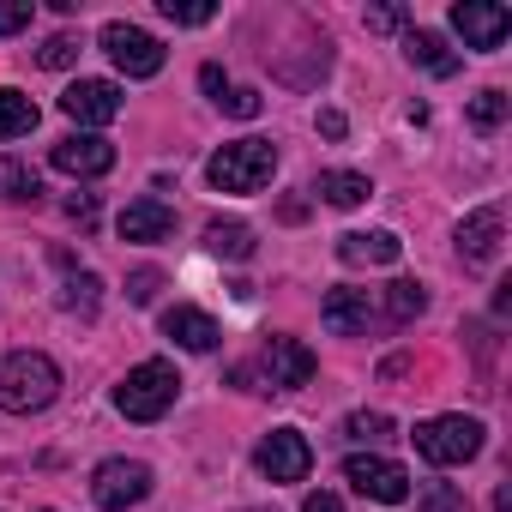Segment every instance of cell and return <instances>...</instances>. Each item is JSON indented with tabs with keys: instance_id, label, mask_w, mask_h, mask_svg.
Listing matches in <instances>:
<instances>
[{
	"instance_id": "1f68e13d",
	"label": "cell",
	"mask_w": 512,
	"mask_h": 512,
	"mask_svg": "<svg viewBox=\"0 0 512 512\" xmlns=\"http://www.w3.org/2000/svg\"><path fill=\"white\" fill-rule=\"evenodd\" d=\"M157 290H163V272H157V266H145V272H133V278H127V302H139V308H145Z\"/></svg>"
},
{
	"instance_id": "e575fe53",
	"label": "cell",
	"mask_w": 512,
	"mask_h": 512,
	"mask_svg": "<svg viewBox=\"0 0 512 512\" xmlns=\"http://www.w3.org/2000/svg\"><path fill=\"white\" fill-rule=\"evenodd\" d=\"M199 85L211 91V103H217V97L229 91V79H223V67H199Z\"/></svg>"
},
{
	"instance_id": "8fae6325",
	"label": "cell",
	"mask_w": 512,
	"mask_h": 512,
	"mask_svg": "<svg viewBox=\"0 0 512 512\" xmlns=\"http://www.w3.org/2000/svg\"><path fill=\"white\" fill-rule=\"evenodd\" d=\"M458 260H464V272H488L494 260H500V241H506V217H500V205H476L464 223H458Z\"/></svg>"
},
{
	"instance_id": "8992f818",
	"label": "cell",
	"mask_w": 512,
	"mask_h": 512,
	"mask_svg": "<svg viewBox=\"0 0 512 512\" xmlns=\"http://www.w3.org/2000/svg\"><path fill=\"white\" fill-rule=\"evenodd\" d=\"M97 43L115 61V73H127V79H157L163 73V43L151 31H139V25H127V19H109Z\"/></svg>"
},
{
	"instance_id": "9a60e30c",
	"label": "cell",
	"mask_w": 512,
	"mask_h": 512,
	"mask_svg": "<svg viewBox=\"0 0 512 512\" xmlns=\"http://www.w3.org/2000/svg\"><path fill=\"white\" fill-rule=\"evenodd\" d=\"M163 338H175L181 350H193V356H205V350H217V320L205 314V308H187V302H175V308H163Z\"/></svg>"
},
{
	"instance_id": "2e32d148",
	"label": "cell",
	"mask_w": 512,
	"mask_h": 512,
	"mask_svg": "<svg viewBox=\"0 0 512 512\" xmlns=\"http://www.w3.org/2000/svg\"><path fill=\"white\" fill-rule=\"evenodd\" d=\"M398 253H404V241L392 229H350V235H338V260L344 266H392Z\"/></svg>"
},
{
	"instance_id": "603a6c76",
	"label": "cell",
	"mask_w": 512,
	"mask_h": 512,
	"mask_svg": "<svg viewBox=\"0 0 512 512\" xmlns=\"http://www.w3.org/2000/svg\"><path fill=\"white\" fill-rule=\"evenodd\" d=\"M338 434H344L350 446H380V440H392V416H386V410H350V416L338 422Z\"/></svg>"
},
{
	"instance_id": "74e56055",
	"label": "cell",
	"mask_w": 512,
	"mask_h": 512,
	"mask_svg": "<svg viewBox=\"0 0 512 512\" xmlns=\"http://www.w3.org/2000/svg\"><path fill=\"white\" fill-rule=\"evenodd\" d=\"M43 512H55V506H43Z\"/></svg>"
},
{
	"instance_id": "9c48e42d",
	"label": "cell",
	"mask_w": 512,
	"mask_h": 512,
	"mask_svg": "<svg viewBox=\"0 0 512 512\" xmlns=\"http://www.w3.org/2000/svg\"><path fill=\"white\" fill-rule=\"evenodd\" d=\"M320 320H326V332H338V338L392 332V326H386V308H380V290H332V296L320 302Z\"/></svg>"
},
{
	"instance_id": "30bf717a",
	"label": "cell",
	"mask_w": 512,
	"mask_h": 512,
	"mask_svg": "<svg viewBox=\"0 0 512 512\" xmlns=\"http://www.w3.org/2000/svg\"><path fill=\"white\" fill-rule=\"evenodd\" d=\"M344 482H350L356 494L380 500V506L410 500V470H404L398 458H380V452H350V458H344Z\"/></svg>"
},
{
	"instance_id": "e0dca14e",
	"label": "cell",
	"mask_w": 512,
	"mask_h": 512,
	"mask_svg": "<svg viewBox=\"0 0 512 512\" xmlns=\"http://www.w3.org/2000/svg\"><path fill=\"white\" fill-rule=\"evenodd\" d=\"M115 229H121V241H169V235H175V205H163V199H133Z\"/></svg>"
},
{
	"instance_id": "ac0fdd59",
	"label": "cell",
	"mask_w": 512,
	"mask_h": 512,
	"mask_svg": "<svg viewBox=\"0 0 512 512\" xmlns=\"http://www.w3.org/2000/svg\"><path fill=\"white\" fill-rule=\"evenodd\" d=\"M404 61L422 67V73H434V79H452L458 73V55L446 49V37L440 31H416V25L404 31Z\"/></svg>"
},
{
	"instance_id": "7402d4cb",
	"label": "cell",
	"mask_w": 512,
	"mask_h": 512,
	"mask_svg": "<svg viewBox=\"0 0 512 512\" xmlns=\"http://www.w3.org/2000/svg\"><path fill=\"white\" fill-rule=\"evenodd\" d=\"M37 127V103L19 85H0V139H25Z\"/></svg>"
},
{
	"instance_id": "8d00e7d4",
	"label": "cell",
	"mask_w": 512,
	"mask_h": 512,
	"mask_svg": "<svg viewBox=\"0 0 512 512\" xmlns=\"http://www.w3.org/2000/svg\"><path fill=\"white\" fill-rule=\"evenodd\" d=\"M247 512H278V506H247Z\"/></svg>"
},
{
	"instance_id": "7a4b0ae2",
	"label": "cell",
	"mask_w": 512,
	"mask_h": 512,
	"mask_svg": "<svg viewBox=\"0 0 512 512\" xmlns=\"http://www.w3.org/2000/svg\"><path fill=\"white\" fill-rule=\"evenodd\" d=\"M175 398H181V374H175V362H163V356L127 368L121 386H115V410H121L127 422H163V416L175 410Z\"/></svg>"
},
{
	"instance_id": "d6a6232c",
	"label": "cell",
	"mask_w": 512,
	"mask_h": 512,
	"mask_svg": "<svg viewBox=\"0 0 512 512\" xmlns=\"http://www.w3.org/2000/svg\"><path fill=\"white\" fill-rule=\"evenodd\" d=\"M362 25H368V31H404V25H410V13H404V7H368V13H362Z\"/></svg>"
},
{
	"instance_id": "d590c367",
	"label": "cell",
	"mask_w": 512,
	"mask_h": 512,
	"mask_svg": "<svg viewBox=\"0 0 512 512\" xmlns=\"http://www.w3.org/2000/svg\"><path fill=\"white\" fill-rule=\"evenodd\" d=\"M344 127H350V121H344L338 109H320V133H326V139H344Z\"/></svg>"
},
{
	"instance_id": "52a82bcc",
	"label": "cell",
	"mask_w": 512,
	"mask_h": 512,
	"mask_svg": "<svg viewBox=\"0 0 512 512\" xmlns=\"http://www.w3.org/2000/svg\"><path fill=\"white\" fill-rule=\"evenodd\" d=\"M151 464L145 458H103L97 470H91V500L103 506V512H127V506H139L145 494H151Z\"/></svg>"
},
{
	"instance_id": "f1b7e54d",
	"label": "cell",
	"mask_w": 512,
	"mask_h": 512,
	"mask_svg": "<svg viewBox=\"0 0 512 512\" xmlns=\"http://www.w3.org/2000/svg\"><path fill=\"white\" fill-rule=\"evenodd\" d=\"M73 61H79V37H67V31H61V37H49V43L37 49V67H49V73L73 67Z\"/></svg>"
},
{
	"instance_id": "4dcf8cb0",
	"label": "cell",
	"mask_w": 512,
	"mask_h": 512,
	"mask_svg": "<svg viewBox=\"0 0 512 512\" xmlns=\"http://www.w3.org/2000/svg\"><path fill=\"white\" fill-rule=\"evenodd\" d=\"M31 0H0V37H19V31H31Z\"/></svg>"
},
{
	"instance_id": "44dd1931",
	"label": "cell",
	"mask_w": 512,
	"mask_h": 512,
	"mask_svg": "<svg viewBox=\"0 0 512 512\" xmlns=\"http://www.w3.org/2000/svg\"><path fill=\"white\" fill-rule=\"evenodd\" d=\"M205 253H217V260H253V229L241 217H211L205 223Z\"/></svg>"
},
{
	"instance_id": "5b68a950",
	"label": "cell",
	"mask_w": 512,
	"mask_h": 512,
	"mask_svg": "<svg viewBox=\"0 0 512 512\" xmlns=\"http://www.w3.org/2000/svg\"><path fill=\"white\" fill-rule=\"evenodd\" d=\"M253 374H260V392H302V386H314L320 362H314V350L302 338H266Z\"/></svg>"
},
{
	"instance_id": "83f0119b",
	"label": "cell",
	"mask_w": 512,
	"mask_h": 512,
	"mask_svg": "<svg viewBox=\"0 0 512 512\" xmlns=\"http://www.w3.org/2000/svg\"><path fill=\"white\" fill-rule=\"evenodd\" d=\"M157 13H163L169 25H211V19H217L211 0H157Z\"/></svg>"
},
{
	"instance_id": "ba28073f",
	"label": "cell",
	"mask_w": 512,
	"mask_h": 512,
	"mask_svg": "<svg viewBox=\"0 0 512 512\" xmlns=\"http://www.w3.org/2000/svg\"><path fill=\"white\" fill-rule=\"evenodd\" d=\"M253 470H260L266 482H308L314 470V446L302 428H272L260 446H253Z\"/></svg>"
},
{
	"instance_id": "7c38bea8",
	"label": "cell",
	"mask_w": 512,
	"mask_h": 512,
	"mask_svg": "<svg viewBox=\"0 0 512 512\" xmlns=\"http://www.w3.org/2000/svg\"><path fill=\"white\" fill-rule=\"evenodd\" d=\"M452 31L464 37V49L494 55V49L512 37V13L494 7V0H458V7H452Z\"/></svg>"
},
{
	"instance_id": "6da1fadb",
	"label": "cell",
	"mask_w": 512,
	"mask_h": 512,
	"mask_svg": "<svg viewBox=\"0 0 512 512\" xmlns=\"http://www.w3.org/2000/svg\"><path fill=\"white\" fill-rule=\"evenodd\" d=\"M61 398V362L43 350H7L0 356V410L7 416H37Z\"/></svg>"
},
{
	"instance_id": "ffe728a7",
	"label": "cell",
	"mask_w": 512,
	"mask_h": 512,
	"mask_svg": "<svg viewBox=\"0 0 512 512\" xmlns=\"http://www.w3.org/2000/svg\"><path fill=\"white\" fill-rule=\"evenodd\" d=\"M380 308H386V326L398 332V326H410V320L428 314V290H422L416 278H392V284L380 290Z\"/></svg>"
},
{
	"instance_id": "4316f807",
	"label": "cell",
	"mask_w": 512,
	"mask_h": 512,
	"mask_svg": "<svg viewBox=\"0 0 512 512\" xmlns=\"http://www.w3.org/2000/svg\"><path fill=\"white\" fill-rule=\"evenodd\" d=\"M416 512H470L452 482H416Z\"/></svg>"
},
{
	"instance_id": "277c9868",
	"label": "cell",
	"mask_w": 512,
	"mask_h": 512,
	"mask_svg": "<svg viewBox=\"0 0 512 512\" xmlns=\"http://www.w3.org/2000/svg\"><path fill=\"white\" fill-rule=\"evenodd\" d=\"M416 452L428 458V464H440V470H452V464H470L476 452H482V440H488V428L476 422V416H428V422H416Z\"/></svg>"
},
{
	"instance_id": "4fadbf2b",
	"label": "cell",
	"mask_w": 512,
	"mask_h": 512,
	"mask_svg": "<svg viewBox=\"0 0 512 512\" xmlns=\"http://www.w3.org/2000/svg\"><path fill=\"white\" fill-rule=\"evenodd\" d=\"M49 163H55L61 175H73V181H97V175L115 169V145H109L103 133H67V139H55Z\"/></svg>"
},
{
	"instance_id": "f546056e",
	"label": "cell",
	"mask_w": 512,
	"mask_h": 512,
	"mask_svg": "<svg viewBox=\"0 0 512 512\" xmlns=\"http://www.w3.org/2000/svg\"><path fill=\"white\" fill-rule=\"evenodd\" d=\"M217 109L235 115V121H253V115H260V91H253V85H229V91L217 97Z\"/></svg>"
},
{
	"instance_id": "d6986e66",
	"label": "cell",
	"mask_w": 512,
	"mask_h": 512,
	"mask_svg": "<svg viewBox=\"0 0 512 512\" xmlns=\"http://www.w3.org/2000/svg\"><path fill=\"white\" fill-rule=\"evenodd\" d=\"M368 193H374V181L356 175V169H320V181H314V199H326V205H338V211H356Z\"/></svg>"
},
{
	"instance_id": "836d02e7",
	"label": "cell",
	"mask_w": 512,
	"mask_h": 512,
	"mask_svg": "<svg viewBox=\"0 0 512 512\" xmlns=\"http://www.w3.org/2000/svg\"><path fill=\"white\" fill-rule=\"evenodd\" d=\"M302 512H344V500H338V494H326V488H314V494L302 500Z\"/></svg>"
},
{
	"instance_id": "3957f363",
	"label": "cell",
	"mask_w": 512,
	"mask_h": 512,
	"mask_svg": "<svg viewBox=\"0 0 512 512\" xmlns=\"http://www.w3.org/2000/svg\"><path fill=\"white\" fill-rule=\"evenodd\" d=\"M272 175H278V145L272 139H229L205 163V181L217 193H260V187H272Z\"/></svg>"
},
{
	"instance_id": "484cf974",
	"label": "cell",
	"mask_w": 512,
	"mask_h": 512,
	"mask_svg": "<svg viewBox=\"0 0 512 512\" xmlns=\"http://www.w3.org/2000/svg\"><path fill=\"white\" fill-rule=\"evenodd\" d=\"M97 290H103V284H97V272H67V296H61V308L91 320V314H97V302H103Z\"/></svg>"
},
{
	"instance_id": "5bb4252c",
	"label": "cell",
	"mask_w": 512,
	"mask_h": 512,
	"mask_svg": "<svg viewBox=\"0 0 512 512\" xmlns=\"http://www.w3.org/2000/svg\"><path fill=\"white\" fill-rule=\"evenodd\" d=\"M61 109H67V121H79V133H91V127H109L121 115V91L109 79H73Z\"/></svg>"
},
{
	"instance_id": "cb8c5ba5",
	"label": "cell",
	"mask_w": 512,
	"mask_h": 512,
	"mask_svg": "<svg viewBox=\"0 0 512 512\" xmlns=\"http://www.w3.org/2000/svg\"><path fill=\"white\" fill-rule=\"evenodd\" d=\"M37 193H43V181H37V169H31V163L0 157V199H37Z\"/></svg>"
},
{
	"instance_id": "d4e9b609",
	"label": "cell",
	"mask_w": 512,
	"mask_h": 512,
	"mask_svg": "<svg viewBox=\"0 0 512 512\" xmlns=\"http://www.w3.org/2000/svg\"><path fill=\"white\" fill-rule=\"evenodd\" d=\"M506 115H512V97H506V91H476V97H470V127H476V133H494Z\"/></svg>"
}]
</instances>
